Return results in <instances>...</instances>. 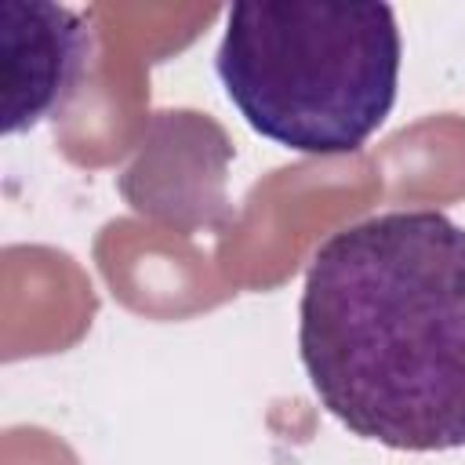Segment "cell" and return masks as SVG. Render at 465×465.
I'll use <instances>...</instances> for the list:
<instances>
[{
  "label": "cell",
  "mask_w": 465,
  "mask_h": 465,
  "mask_svg": "<svg viewBox=\"0 0 465 465\" xmlns=\"http://www.w3.org/2000/svg\"><path fill=\"white\" fill-rule=\"evenodd\" d=\"M400 62L389 4H232L214 51V73L247 127L305 156L367 145L396 105Z\"/></svg>",
  "instance_id": "cell-2"
},
{
  "label": "cell",
  "mask_w": 465,
  "mask_h": 465,
  "mask_svg": "<svg viewBox=\"0 0 465 465\" xmlns=\"http://www.w3.org/2000/svg\"><path fill=\"white\" fill-rule=\"evenodd\" d=\"M94 58L91 18L51 0H0V127L22 134L54 120Z\"/></svg>",
  "instance_id": "cell-3"
},
{
  "label": "cell",
  "mask_w": 465,
  "mask_h": 465,
  "mask_svg": "<svg viewBox=\"0 0 465 465\" xmlns=\"http://www.w3.org/2000/svg\"><path fill=\"white\" fill-rule=\"evenodd\" d=\"M298 352L352 436L414 454L465 447V225L400 207L331 232L305 272Z\"/></svg>",
  "instance_id": "cell-1"
}]
</instances>
